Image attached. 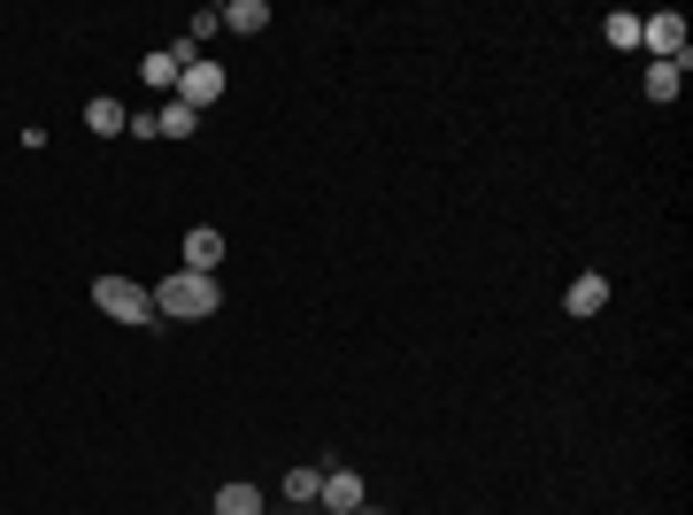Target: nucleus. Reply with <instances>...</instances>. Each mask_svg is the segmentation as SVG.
<instances>
[{"instance_id":"f257e3e1","label":"nucleus","mask_w":693,"mask_h":515,"mask_svg":"<svg viewBox=\"0 0 693 515\" xmlns=\"http://www.w3.org/2000/svg\"><path fill=\"white\" fill-rule=\"evenodd\" d=\"M216 301H224V285H216L208 270H170V277L155 285V316H170V324H200V316H216Z\"/></svg>"},{"instance_id":"f03ea898","label":"nucleus","mask_w":693,"mask_h":515,"mask_svg":"<svg viewBox=\"0 0 693 515\" xmlns=\"http://www.w3.org/2000/svg\"><path fill=\"white\" fill-rule=\"evenodd\" d=\"M93 308H101V316H116V324H132V332L163 324V316H155V293H147V285H132V277H93Z\"/></svg>"},{"instance_id":"7ed1b4c3","label":"nucleus","mask_w":693,"mask_h":515,"mask_svg":"<svg viewBox=\"0 0 693 515\" xmlns=\"http://www.w3.org/2000/svg\"><path fill=\"white\" fill-rule=\"evenodd\" d=\"M640 46H648L655 62H686V15H679V8L640 15Z\"/></svg>"},{"instance_id":"20e7f679","label":"nucleus","mask_w":693,"mask_h":515,"mask_svg":"<svg viewBox=\"0 0 693 515\" xmlns=\"http://www.w3.org/2000/svg\"><path fill=\"white\" fill-rule=\"evenodd\" d=\"M224 85H231V77H224L216 62H200V54H193V62H185V77H177V101L200 116V108H216V101H224Z\"/></svg>"},{"instance_id":"39448f33","label":"nucleus","mask_w":693,"mask_h":515,"mask_svg":"<svg viewBox=\"0 0 693 515\" xmlns=\"http://www.w3.org/2000/svg\"><path fill=\"white\" fill-rule=\"evenodd\" d=\"M362 501H370V493H362V477H354V470H324V501H317L324 515H354Z\"/></svg>"},{"instance_id":"423d86ee","label":"nucleus","mask_w":693,"mask_h":515,"mask_svg":"<svg viewBox=\"0 0 693 515\" xmlns=\"http://www.w3.org/2000/svg\"><path fill=\"white\" fill-rule=\"evenodd\" d=\"M562 308H570V316H601V308H609V277H601V270H586V277H570V293H562Z\"/></svg>"},{"instance_id":"0eeeda50","label":"nucleus","mask_w":693,"mask_h":515,"mask_svg":"<svg viewBox=\"0 0 693 515\" xmlns=\"http://www.w3.org/2000/svg\"><path fill=\"white\" fill-rule=\"evenodd\" d=\"M216 262H224V231H208V223L185 231V270H208L216 277Z\"/></svg>"},{"instance_id":"6e6552de","label":"nucleus","mask_w":693,"mask_h":515,"mask_svg":"<svg viewBox=\"0 0 693 515\" xmlns=\"http://www.w3.org/2000/svg\"><path fill=\"white\" fill-rule=\"evenodd\" d=\"M317 501H324V470H317V462L286 470V508H317Z\"/></svg>"},{"instance_id":"1a4fd4ad","label":"nucleus","mask_w":693,"mask_h":515,"mask_svg":"<svg viewBox=\"0 0 693 515\" xmlns=\"http://www.w3.org/2000/svg\"><path fill=\"white\" fill-rule=\"evenodd\" d=\"M224 31H239V39L270 31V0H231V8H224Z\"/></svg>"},{"instance_id":"9d476101","label":"nucleus","mask_w":693,"mask_h":515,"mask_svg":"<svg viewBox=\"0 0 693 515\" xmlns=\"http://www.w3.org/2000/svg\"><path fill=\"white\" fill-rule=\"evenodd\" d=\"M85 132H93V139H116V132H132L124 101H85Z\"/></svg>"},{"instance_id":"9b49d317","label":"nucleus","mask_w":693,"mask_h":515,"mask_svg":"<svg viewBox=\"0 0 693 515\" xmlns=\"http://www.w3.org/2000/svg\"><path fill=\"white\" fill-rule=\"evenodd\" d=\"M139 77H147L155 93H170V101H177V77H185V62H177V54H147V62H139Z\"/></svg>"},{"instance_id":"f8f14e48","label":"nucleus","mask_w":693,"mask_h":515,"mask_svg":"<svg viewBox=\"0 0 693 515\" xmlns=\"http://www.w3.org/2000/svg\"><path fill=\"white\" fill-rule=\"evenodd\" d=\"M686 85V62H648V101H679Z\"/></svg>"},{"instance_id":"ddd939ff","label":"nucleus","mask_w":693,"mask_h":515,"mask_svg":"<svg viewBox=\"0 0 693 515\" xmlns=\"http://www.w3.org/2000/svg\"><path fill=\"white\" fill-rule=\"evenodd\" d=\"M193 132H200V116H193L185 101H170V108L155 116V139H193Z\"/></svg>"},{"instance_id":"4468645a","label":"nucleus","mask_w":693,"mask_h":515,"mask_svg":"<svg viewBox=\"0 0 693 515\" xmlns=\"http://www.w3.org/2000/svg\"><path fill=\"white\" fill-rule=\"evenodd\" d=\"M601 39H609L617 54H632V46H640V15H632V8H617V15L601 23Z\"/></svg>"},{"instance_id":"2eb2a0df","label":"nucleus","mask_w":693,"mask_h":515,"mask_svg":"<svg viewBox=\"0 0 693 515\" xmlns=\"http://www.w3.org/2000/svg\"><path fill=\"white\" fill-rule=\"evenodd\" d=\"M216 515H262V493H255V485H224V493H216Z\"/></svg>"},{"instance_id":"dca6fc26","label":"nucleus","mask_w":693,"mask_h":515,"mask_svg":"<svg viewBox=\"0 0 693 515\" xmlns=\"http://www.w3.org/2000/svg\"><path fill=\"white\" fill-rule=\"evenodd\" d=\"M354 515H377V508H370V501H362V508H354Z\"/></svg>"},{"instance_id":"f3484780","label":"nucleus","mask_w":693,"mask_h":515,"mask_svg":"<svg viewBox=\"0 0 693 515\" xmlns=\"http://www.w3.org/2000/svg\"><path fill=\"white\" fill-rule=\"evenodd\" d=\"M262 515H286V508H262Z\"/></svg>"},{"instance_id":"a211bd4d","label":"nucleus","mask_w":693,"mask_h":515,"mask_svg":"<svg viewBox=\"0 0 693 515\" xmlns=\"http://www.w3.org/2000/svg\"><path fill=\"white\" fill-rule=\"evenodd\" d=\"M309 515H324V508H309Z\"/></svg>"}]
</instances>
